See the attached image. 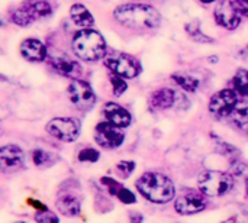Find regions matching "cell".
Wrapping results in <instances>:
<instances>
[{
    "mask_svg": "<svg viewBox=\"0 0 248 223\" xmlns=\"http://www.w3.org/2000/svg\"><path fill=\"white\" fill-rule=\"evenodd\" d=\"M113 17L125 28L135 30H151L161 22L158 10L144 3L121 4L113 10Z\"/></svg>",
    "mask_w": 248,
    "mask_h": 223,
    "instance_id": "1",
    "label": "cell"
},
{
    "mask_svg": "<svg viewBox=\"0 0 248 223\" xmlns=\"http://www.w3.org/2000/svg\"><path fill=\"white\" fill-rule=\"evenodd\" d=\"M138 192L141 193V196H144L147 200L153 202V203H167L170 200L174 199L176 194V187L173 184V181L161 174V173H155V171H150L142 174L137 183H135Z\"/></svg>",
    "mask_w": 248,
    "mask_h": 223,
    "instance_id": "2",
    "label": "cell"
},
{
    "mask_svg": "<svg viewBox=\"0 0 248 223\" xmlns=\"http://www.w3.org/2000/svg\"><path fill=\"white\" fill-rule=\"evenodd\" d=\"M73 51L83 61H97L106 57V41L97 30L83 29L73 38Z\"/></svg>",
    "mask_w": 248,
    "mask_h": 223,
    "instance_id": "3",
    "label": "cell"
},
{
    "mask_svg": "<svg viewBox=\"0 0 248 223\" xmlns=\"http://www.w3.org/2000/svg\"><path fill=\"white\" fill-rule=\"evenodd\" d=\"M198 187L205 196L222 197L234 189V177L221 171H205L198 178Z\"/></svg>",
    "mask_w": 248,
    "mask_h": 223,
    "instance_id": "4",
    "label": "cell"
},
{
    "mask_svg": "<svg viewBox=\"0 0 248 223\" xmlns=\"http://www.w3.org/2000/svg\"><path fill=\"white\" fill-rule=\"evenodd\" d=\"M52 13V7L46 0H25L16 7L10 19L17 26H29L41 17H48Z\"/></svg>",
    "mask_w": 248,
    "mask_h": 223,
    "instance_id": "5",
    "label": "cell"
},
{
    "mask_svg": "<svg viewBox=\"0 0 248 223\" xmlns=\"http://www.w3.org/2000/svg\"><path fill=\"white\" fill-rule=\"evenodd\" d=\"M81 189L74 180H68L57 193L55 206L58 212L67 218H77L81 212Z\"/></svg>",
    "mask_w": 248,
    "mask_h": 223,
    "instance_id": "6",
    "label": "cell"
},
{
    "mask_svg": "<svg viewBox=\"0 0 248 223\" xmlns=\"http://www.w3.org/2000/svg\"><path fill=\"white\" fill-rule=\"evenodd\" d=\"M105 65L112 74H116L125 80H131L140 75L141 64L131 55L124 52H112L106 54Z\"/></svg>",
    "mask_w": 248,
    "mask_h": 223,
    "instance_id": "7",
    "label": "cell"
},
{
    "mask_svg": "<svg viewBox=\"0 0 248 223\" xmlns=\"http://www.w3.org/2000/svg\"><path fill=\"white\" fill-rule=\"evenodd\" d=\"M80 122L74 118H55L46 125V132L62 142H74L80 135Z\"/></svg>",
    "mask_w": 248,
    "mask_h": 223,
    "instance_id": "8",
    "label": "cell"
},
{
    "mask_svg": "<svg viewBox=\"0 0 248 223\" xmlns=\"http://www.w3.org/2000/svg\"><path fill=\"white\" fill-rule=\"evenodd\" d=\"M67 91H68V97L71 103L81 110H90L96 104V94L93 89L90 87L89 83L83 80H78V78L71 80Z\"/></svg>",
    "mask_w": 248,
    "mask_h": 223,
    "instance_id": "9",
    "label": "cell"
},
{
    "mask_svg": "<svg viewBox=\"0 0 248 223\" xmlns=\"http://www.w3.org/2000/svg\"><path fill=\"white\" fill-rule=\"evenodd\" d=\"M238 93L234 89H225L215 93L209 102V112L217 118H230L238 103Z\"/></svg>",
    "mask_w": 248,
    "mask_h": 223,
    "instance_id": "10",
    "label": "cell"
},
{
    "mask_svg": "<svg viewBox=\"0 0 248 223\" xmlns=\"http://www.w3.org/2000/svg\"><path fill=\"white\" fill-rule=\"evenodd\" d=\"M94 141L97 145L106 148V149H116L119 148L124 141L125 135L121 131V128L112 125L110 122H100L94 128Z\"/></svg>",
    "mask_w": 248,
    "mask_h": 223,
    "instance_id": "11",
    "label": "cell"
},
{
    "mask_svg": "<svg viewBox=\"0 0 248 223\" xmlns=\"http://www.w3.org/2000/svg\"><path fill=\"white\" fill-rule=\"evenodd\" d=\"M174 209L180 215H196L206 209V199L203 193L195 190H187L174 202Z\"/></svg>",
    "mask_w": 248,
    "mask_h": 223,
    "instance_id": "12",
    "label": "cell"
},
{
    "mask_svg": "<svg viewBox=\"0 0 248 223\" xmlns=\"http://www.w3.org/2000/svg\"><path fill=\"white\" fill-rule=\"evenodd\" d=\"M25 167V152L17 145H6L0 149V168L3 173H16Z\"/></svg>",
    "mask_w": 248,
    "mask_h": 223,
    "instance_id": "13",
    "label": "cell"
},
{
    "mask_svg": "<svg viewBox=\"0 0 248 223\" xmlns=\"http://www.w3.org/2000/svg\"><path fill=\"white\" fill-rule=\"evenodd\" d=\"M215 20L219 26L225 28V29H235L238 25H240V20H241V15L238 13V10L235 9L234 3L230 1V0H225L222 3H219L217 7H215Z\"/></svg>",
    "mask_w": 248,
    "mask_h": 223,
    "instance_id": "14",
    "label": "cell"
},
{
    "mask_svg": "<svg viewBox=\"0 0 248 223\" xmlns=\"http://www.w3.org/2000/svg\"><path fill=\"white\" fill-rule=\"evenodd\" d=\"M177 91H174L173 89H169V87H163V89H158L155 91L151 93L150 96V109L153 110H167L173 106L177 104Z\"/></svg>",
    "mask_w": 248,
    "mask_h": 223,
    "instance_id": "15",
    "label": "cell"
},
{
    "mask_svg": "<svg viewBox=\"0 0 248 223\" xmlns=\"http://www.w3.org/2000/svg\"><path fill=\"white\" fill-rule=\"evenodd\" d=\"M103 115L108 122H110L112 125H115L121 129L128 128L132 122L131 113L125 107H122L121 104L113 103V102H109L103 106Z\"/></svg>",
    "mask_w": 248,
    "mask_h": 223,
    "instance_id": "16",
    "label": "cell"
},
{
    "mask_svg": "<svg viewBox=\"0 0 248 223\" xmlns=\"http://www.w3.org/2000/svg\"><path fill=\"white\" fill-rule=\"evenodd\" d=\"M20 54L25 59L41 62L46 58V46L35 38H28L20 44Z\"/></svg>",
    "mask_w": 248,
    "mask_h": 223,
    "instance_id": "17",
    "label": "cell"
},
{
    "mask_svg": "<svg viewBox=\"0 0 248 223\" xmlns=\"http://www.w3.org/2000/svg\"><path fill=\"white\" fill-rule=\"evenodd\" d=\"M70 17L71 20L81 29H90L94 25V17L93 15L89 12V9L81 4V3H76L71 6L70 9Z\"/></svg>",
    "mask_w": 248,
    "mask_h": 223,
    "instance_id": "18",
    "label": "cell"
},
{
    "mask_svg": "<svg viewBox=\"0 0 248 223\" xmlns=\"http://www.w3.org/2000/svg\"><path fill=\"white\" fill-rule=\"evenodd\" d=\"M230 118L238 129L248 132V100H240Z\"/></svg>",
    "mask_w": 248,
    "mask_h": 223,
    "instance_id": "19",
    "label": "cell"
},
{
    "mask_svg": "<svg viewBox=\"0 0 248 223\" xmlns=\"http://www.w3.org/2000/svg\"><path fill=\"white\" fill-rule=\"evenodd\" d=\"M51 65L54 67V70H57L62 75H71L77 70V62H74L71 58L62 54H57L51 57Z\"/></svg>",
    "mask_w": 248,
    "mask_h": 223,
    "instance_id": "20",
    "label": "cell"
},
{
    "mask_svg": "<svg viewBox=\"0 0 248 223\" xmlns=\"http://www.w3.org/2000/svg\"><path fill=\"white\" fill-rule=\"evenodd\" d=\"M31 157H32L33 164H35L38 168H49V167H52V165L57 163V160H58V157H57L55 154H51V152H48V151H45V149H41V148L33 149V151L31 152Z\"/></svg>",
    "mask_w": 248,
    "mask_h": 223,
    "instance_id": "21",
    "label": "cell"
},
{
    "mask_svg": "<svg viewBox=\"0 0 248 223\" xmlns=\"http://www.w3.org/2000/svg\"><path fill=\"white\" fill-rule=\"evenodd\" d=\"M171 78H173V81H174L180 89H183V90L187 91V93H195V91L199 89V86H201L199 80L195 78V77H192V75H189V74L176 73V74L171 75Z\"/></svg>",
    "mask_w": 248,
    "mask_h": 223,
    "instance_id": "22",
    "label": "cell"
},
{
    "mask_svg": "<svg viewBox=\"0 0 248 223\" xmlns=\"http://www.w3.org/2000/svg\"><path fill=\"white\" fill-rule=\"evenodd\" d=\"M186 32L190 35L192 39H195L196 42H202V44H209V42H214V38L205 35L201 29V22L198 20H192L190 23L186 25Z\"/></svg>",
    "mask_w": 248,
    "mask_h": 223,
    "instance_id": "23",
    "label": "cell"
},
{
    "mask_svg": "<svg viewBox=\"0 0 248 223\" xmlns=\"http://www.w3.org/2000/svg\"><path fill=\"white\" fill-rule=\"evenodd\" d=\"M232 86L238 94L248 97V70H240L235 74L232 80Z\"/></svg>",
    "mask_w": 248,
    "mask_h": 223,
    "instance_id": "24",
    "label": "cell"
},
{
    "mask_svg": "<svg viewBox=\"0 0 248 223\" xmlns=\"http://www.w3.org/2000/svg\"><path fill=\"white\" fill-rule=\"evenodd\" d=\"M115 171L116 174L122 178V180H126L132 176V173L135 171V163L134 161H121L116 164L115 167Z\"/></svg>",
    "mask_w": 248,
    "mask_h": 223,
    "instance_id": "25",
    "label": "cell"
},
{
    "mask_svg": "<svg viewBox=\"0 0 248 223\" xmlns=\"http://www.w3.org/2000/svg\"><path fill=\"white\" fill-rule=\"evenodd\" d=\"M80 163H97L100 158V152L94 148H83L77 155Z\"/></svg>",
    "mask_w": 248,
    "mask_h": 223,
    "instance_id": "26",
    "label": "cell"
},
{
    "mask_svg": "<svg viewBox=\"0 0 248 223\" xmlns=\"http://www.w3.org/2000/svg\"><path fill=\"white\" fill-rule=\"evenodd\" d=\"M110 83H112V87H113V94L116 97L122 96L128 89V84H126L125 78H122V77H119L116 74H110Z\"/></svg>",
    "mask_w": 248,
    "mask_h": 223,
    "instance_id": "27",
    "label": "cell"
},
{
    "mask_svg": "<svg viewBox=\"0 0 248 223\" xmlns=\"http://www.w3.org/2000/svg\"><path fill=\"white\" fill-rule=\"evenodd\" d=\"M35 222L36 223H60V218L52 213L51 210H41L35 213Z\"/></svg>",
    "mask_w": 248,
    "mask_h": 223,
    "instance_id": "28",
    "label": "cell"
},
{
    "mask_svg": "<svg viewBox=\"0 0 248 223\" xmlns=\"http://www.w3.org/2000/svg\"><path fill=\"white\" fill-rule=\"evenodd\" d=\"M100 183H102V186H105L108 189V192H109L110 196H118L119 190L122 189V186L119 184V181H116L113 178H109V177H102L100 178Z\"/></svg>",
    "mask_w": 248,
    "mask_h": 223,
    "instance_id": "29",
    "label": "cell"
},
{
    "mask_svg": "<svg viewBox=\"0 0 248 223\" xmlns=\"http://www.w3.org/2000/svg\"><path fill=\"white\" fill-rule=\"evenodd\" d=\"M116 197H118L119 202L124 203V205H134V203H137V196H135V193H132L129 189H125V187H122V189L119 190V193H118Z\"/></svg>",
    "mask_w": 248,
    "mask_h": 223,
    "instance_id": "30",
    "label": "cell"
},
{
    "mask_svg": "<svg viewBox=\"0 0 248 223\" xmlns=\"http://www.w3.org/2000/svg\"><path fill=\"white\" fill-rule=\"evenodd\" d=\"M231 174L238 177V178H244L248 180V165H246L244 163H235L231 167Z\"/></svg>",
    "mask_w": 248,
    "mask_h": 223,
    "instance_id": "31",
    "label": "cell"
},
{
    "mask_svg": "<svg viewBox=\"0 0 248 223\" xmlns=\"http://www.w3.org/2000/svg\"><path fill=\"white\" fill-rule=\"evenodd\" d=\"M232 3L241 16L248 17V0H232Z\"/></svg>",
    "mask_w": 248,
    "mask_h": 223,
    "instance_id": "32",
    "label": "cell"
},
{
    "mask_svg": "<svg viewBox=\"0 0 248 223\" xmlns=\"http://www.w3.org/2000/svg\"><path fill=\"white\" fill-rule=\"evenodd\" d=\"M129 221H131V223H142L144 222V216L138 212H132L129 216Z\"/></svg>",
    "mask_w": 248,
    "mask_h": 223,
    "instance_id": "33",
    "label": "cell"
},
{
    "mask_svg": "<svg viewBox=\"0 0 248 223\" xmlns=\"http://www.w3.org/2000/svg\"><path fill=\"white\" fill-rule=\"evenodd\" d=\"M28 203H31V206H32V208H35L38 212H41V210H46V209H48V208H45V206H44L41 202H38V200H32V199H29V200H28Z\"/></svg>",
    "mask_w": 248,
    "mask_h": 223,
    "instance_id": "34",
    "label": "cell"
},
{
    "mask_svg": "<svg viewBox=\"0 0 248 223\" xmlns=\"http://www.w3.org/2000/svg\"><path fill=\"white\" fill-rule=\"evenodd\" d=\"M202 3H205V4H209V3H214V1H217V0H201Z\"/></svg>",
    "mask_w": 248,
    "mask_h": 223,
    "instance_id": "35",
    "label": "cell"
},
{
    "mask_svg": "<svg viewBox=\"0 0 248 223\" xmlns=\"http://www.w3.org/2000/svg\"><path fill=\"white\" fill-rule=\"evenodd\" d=\"M246 192H247V196H248V180H246Z\"/></svg>",
    "mask_w": 248,
    "mask_h": 223,
    "instance_id": "36",
    "label": "cell"
},
{
    "mask_svg": "<svg viewBox=\"0 0 248 223\" xmlns=\"http://www.w3.org/2000/svg\"><path fill=\"white\" fill-rule=\"evenodd\" d=\"M15 223H23V222H15Z\"/></svg>",
    "mask_w": 248,
    "mask_h": 223,
    "instance_id": "37",
    "label": "cell"
},
{
    "mask_svg": "<svg viewBox=\"0 0 248 223\" xmlns=\"http://www.w3.org/2000/svg\"><path fill=\"white\" fill-rule=\"evenodd\" d=\"M247 52H248V45H247Z\"/></svg>",
    "mask_w": 248,
    "mask_h": 223,
    "instance_id": "38",
    "label": "cell"
}]
</instances>
